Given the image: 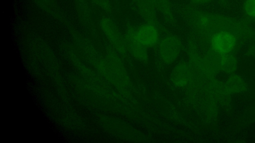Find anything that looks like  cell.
Returning a JSON list of instances; mask_svg holds the SVG:
<instances>
[{
	"mask_svg": "<svg viewBox=\"0 0 255 143\" xmlns=\"http://www.w3.org/2000/svg\"><path fill=\"white\" fill-rule=\"evenodd\" d=\"M236 38L231 32L220 31L211 38V46L214 52L220 54H229L235 47Z\"/></svg>",
	"mask_w": 255,
	"mask_h": 143,
	"instance_id": "4",
	"label": "cell"
},
{
	"mask_svg": "<svg viewBox=\"0 0 255 143\" xmlns=\"http://www.w3.org/2000/svg\"><path fill=\"white\" fill-rule=\"evenodd\" d=\"M100 24L105 35L115 48L120 53L128 51L125 36H123L116 23L110 18L102 19Z\"/></svg>",
	"mask_w": 255,
	"mask_h": 143,
	"instance_id": "2",
	"label": "cell"
},
{
	"mask_svg": "<svg viewBox=\"0 0 255 143\" xmlns=\"http://www.w3.org/2000/svg\"><path fill=\"white\" fill-rule=\"evenodd\" d=\"M127 50L136 59L144 61L148 57L147 48L142 45L137 40L135 34V28L129 26L125 35Z\"/></svg>",
	"mask_w": 255,
	"mask_h": 143,
	"instance_id": "5",
	"label": "cell"
},
{
	"mask_svg": "<svg viewBox=\"0 0 255 143\" xmlns=\"http://www.w3.org/2000/svg\"><path fill=\"white\" fill-rule=\"evenodd\" d=\"M138 41L146 48L156 45L159 40V32L155 22H147L135 28Z\"/></svg>",
	"mask_w": 255,
	"mask_h": 143,
	"instance_id": "3",
	"label": "cell"
},
{
	"mask_svg": "<svg viewBox=\"0 0 255 143\" xmlns=\"http://www.w3.org/2000/svg\"><path fill=\"white\" fill-rule=\"evenodd\" d=\"M173 82L178 86L185 85L189 77V72L187 67L183 66L177 67L173 71Z\"/></svg>",
	"mask_w": 255,
	"mask_h": 143,
	"instance_id": "8",
	"label": "cell"
},
{
	"mask_svg": "<svg viewBox=\"0 0 255 143\" xmlns=\"http://www.w3.org/2000/svg\"><path fill=\"white\" fill-rule=\"evenodd\" d=\"M243 9L248 17L255 18V0H246L244 3Z\"/></svg>",
	"mask_w": 255,
	"mask_h": 143,
	"instance_id": "10",
	"label": "cell"
},
{
	"mask_svg": "<svg viewBox=\"0 0 255 143\" xmlns=\"http://www.w3.org/2000/svg\"><path fill=\"white\" fill-rule=\"evenodd\" d=\"M219 66L226 72H232L236 67V60L234 57L229 54H221Z\"/></svg>",
	"mask_w": 255,
	"mask_h": 143,
	"instance_id": "9",
	"label": "cell"
},
{
	"mask_svg": "<svg viewBox=\"0 0 255 143\" xmlns=\"http://www.w3.org/2000/svg\"><path fill=\"white\" fill-rule=\"evenodd\" d=\"M157 11L168 21L174 22V14L169 0H155Z\"/></svg>",
	"mask_w": 255,
	"mask_h": 143,
	"instance_id": "7",
	"label": "cell"
},
{
	"mask_svg": "<svg viewBox=\"0 0 255 143\" xmlns=\"http://www.w3.org/2000/svg\"><path fill=\"white\" fill-rule=\"evenodd\" d=\"M182 47V42L177 36L173 34L167 35L159 44V56L164 62L171 64L177 59Z\"/></svg>",
	"mask_w": 255,
	"mask_h": 143,
	"instance_id": "1",
	"label": "cell"
},
{
	"mask_svg": "<svg viewBox=\"0 0 255 143\" xmlns=\"http://www.w3.org/2000/svg\"><path fill=\"white\" fill-rule=\"evenodd\" d=\"M194 2L198 3H202L207 2L211 0H192Z\"/></svg>",
	"mask_w": 255,
	"mask_h": 143,
	"instance_id": "12",
	"label": "cell"
},
{
	"mask_svg": "<svg viewBox=\"0 0 255 143\" xmlns=\"http://www.w3.org/2000/svg\"><path fill=\"white\" fill-rule=\"evenodd\" d=\"M139 15L147 22H156L157 9L155 0H131Z\"/></svg>",
	"mask_w": 255,
	"mask_h": 143,
	"instance_id": "6",
	"label": "cell"
},
{
	"mask_svg": "<svg viewBox=\"0 0 255 143\" xmlns=\"http://www.w3.org/2000/svg\"><path fill=\"white\" fill-rule=\"evenodd\" d=\"M95 2L105 10L109 12L111 10L110 0H93Z\"/></svg>",
	"mask_w": 255,
	"mask_h": 143,
	"instance_id": "11",
	"label": "cell"
}]
</instances>
